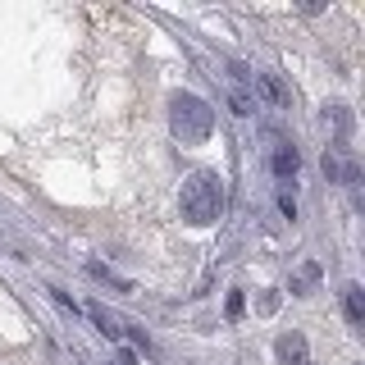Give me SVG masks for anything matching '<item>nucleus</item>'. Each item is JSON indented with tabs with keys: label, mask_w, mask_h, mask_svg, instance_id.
Returning <instances> with one entry per match:
<instances>
[{
	"label": "nucleus",
	"mask_w": 365,
	"mask_h": 365,
	"mask_svg": "<svg viewBox=\"0 0 365 365\" xmlns=\"http://www.w3.org/2000/svg\"><path fill=\"white\" fill-rule=\"evenodd\" d=\"M224 178L215 174V169H192L187 178H182V192H178V205H182V220L192 228H210L220 224L224 215Z\"/></svg>",
	"instance_id": "f257e3e1"
},
{
	"label": "nucleus",
	"mask_w": 365,
	"mask_h": 365,
	"mask_svg": "<svg viewBox=\"0 0 365 365\" xmlns=\"http://www.w3.org/2000/svg\"><path fill=\"white\" fill-rule=\"evenodd\" d=\"M169 128L182 146H201L215 133V110L210 101H201L197 91H174L169 96Z\"/></svg>",
	"instance_id": "f03ea898"
},
{
	"label": "nucleus",
	"mask_w": 365,
	"mask_h": 365,
	"mask_svg": "<svg viewBox=\"0 0 365 365\" xmlns=\"http://www.w3.org/2000/svg\"><path fill=\"white\" fill-rule=\"evenodd\" d=\"M274 356H279V365H311V347H306V338L292 329V334H279Z\"/></svg>",
	"instance_id": "7ed1b4c3"
},
{
	"label": "nucleus",
	"mask_w": 365,
	"mask_h": 365,
	"mask_svg": "<svg viewBox=\"0 0 365 365\" xmlns=\"http://www.w3.org/2000/svg\"><path fill=\"white\" fill-rule=\"evenodd\" d=\"M274 174H279V182H292L297 178V169H302V155H297V146L292 142H279V151H274Z\"/></svg>",
	"instance_id": "20e7f679"
},
{
	"label": "nucleus",
	"mask_w": 365,
	"mask_h": 365,
	"mask_svg": "<svg viewBox=\"0 0 365 365\" xmlns=\"http://www.w3.org/2000/svg\"><path fill=\"white\" fill-rule=\"evenodd\" d=\"M251 83H256L260 91H265V96H269L279 110H288V87L279 83V73H269V68H256V73H251Z\"/></svg>",
	"instance_id": "39448f33"
},
{
	"label": "nucleus",
	"mask_w": 365,
	"mask_h": 365,
	"mask_svg": "<svg viewBox=\"0 0 365 365\" xmlns=\"http://www.w3.org/2000/svg\"><path fill=\"white\" fill-rule=\"evenodd\" d=\"M315 288H319V265H315V260L297 265V274H292V297H311Z\"/></svg>",
	"instance_id": "423d86ee"
},
{
	"label": "nucleus",
	"mask_w": 365,
	"mask_h": 365,
	"mask_svg": "<svg viewBox=\"0 0 365 365\" xmlns=\"http://www.w3.org/2000/svg\"><path fill=\"white\" fill-rule=\"evenodd\" d=\"M342 306H347V319L351 324H365V292H361V283H347V288H342Z\"/></svg>",
	"instance_id": "0eeeda50"
},
{
	"label": "nucleus",
	"mask_w": 365,
	"mask_h": 365,
	"mask_svg": "<svg viewBox=\"0 0 365 365\" xmlns=\"http://www.w3.org/2000/svg\"><path fill=\"white\" fill-rule=\"evenodd\" d=\"M324 123H334L338 137H351V128H356L351 110H347V106H338V101H334V106H324Z\"/></svg>",
	"instance_id": "6e6552de"
},
{
	"label": "nucleus",
	"mask_w": 365,
	"mask_h": 365,
	"mask_svg": "<svg viewBox=\"0 0 365 365\" xmlns=\"http://www.w3.org/2000/svg\"><path fill=\"white\" fill-rule=\"evenodd\" d=\"M87 315L96 319V329H101L106 338H119V334H123V329H119V324H114V319L106 315V306H101V302H91V306H87Z\"/></svg>",
	"instance_id": "1a4fd4ad"
},
{
	"label": "nucleus",
	"mask_w": 365,
	"mask_h": 365,
	"mask_svg": "<svg viewBox=\"0 0 365 365\" xmlns=\"http://www.w3.org/2000/svg\"><path fill=\"white\" fill-rule=\"evenodd\" d=\"M91 269V279H101V283H110V288H119V292H128V283H119V279H114V274L106 269V265H87Z\"/></svg>",
	"instance_id": "9d476101"
},
{
	"label": "nucleus",
	"mask_w": 365,
	"mask_h": 365,
	"mask_svg": "<svg viewBox=\"0 0 365 365\" xmlns=\"http://www.w3.org/2000/svg\"><path fill=\"white\" fill-rule=\"evenodd\" d=\"M256 306H260V315H274V311H279V292H269V288H265Z\"/></svg>",
	"instance_id": "9b49d317"
},
{
	"label": "nucleus",
	"mask_w": 365,
	"mask_h": 365,
	"mask_svg": "<svg viewBox=\"0 0 365 365\" xmlns=\"http://www.w3.org/2000/svg\"><path fill=\"white\" fill-rule=\"evenodd\" d=\"M233 110L237 114H256V101H251L247 91H233Z\"/></svg>",
	"instance_id": "f8f14e48"
},
{
	"label": "nucleus",
	"mask_w": 365,
	"mask_h": 365,
	"mask_svg": "<svg viewBox=\"0 0 365 365\" xmlns=\"http://www.w3.org/2000/svg\"><path fill=\"white\" fill-rule=\"evenodd\" d=\"M242 315V292H228V319Z\"/></svg>",
	"instance_id": "ddd939ff"
}]
</instances>
